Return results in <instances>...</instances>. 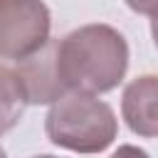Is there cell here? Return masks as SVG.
Segmentation results:
<instances>
[{
    "instance_id": "cell-1",
    "label": "cell",
    "mask_w": 158,
    "mask_h": 158,
    "mask_svg": "<svg viewBox=\"0 0 158 158\" xmlns=\"http://www.w3.org/2000/svg\"><path fill=\"white\" fill-rule=\"evenodd\" d=\"M128 69L126 37L104 22H91L57 40V72L67 91L106 94Z\"/></svg>"
},
{
    "instance_id": "cell-2",
    "label": "cell",
    "mask_w": 158,
    "mask_h": 158,
    "mask_svg": "<svg viewBox=\"0 0 158 158\" xmlns=\"http://www.w3.org/2000/svg\"><path fill=\"white\" fill-rule=\"evenodd\" d=\"M47 138L74 153H101L118 133V118L114 109L94 94L67 91L62 94L44 116Z\"/></svg>"
},
{
    "instance_id": "cell-3",
    "label": "cell",
    "mask_w": 158,
    "mask_h": 158,
    "mask_svg": "<svg viewBox=\"0 0 158 158\" xmlns=\"http://www.w3.org/2000/svg\"><path fill=\"white\" fill-rule=\"evenodd\" d=\"M52 15L42 0H0V57L22 62L49 42Z\"/></svg>"
},
{
    "instance_id": "cell-4",
    "label": "cell",
    "mask_w": 158,
    "mask_h": 158,
    "mask_svg": "<svg viewBox=\"0 0 158 158\" xmlns=\"http://www.w3.org/2000/svg\"><path fill=\"white\" fill-rule=\"evenodd\" d=\"M17 74L22 79L27 104H54L62 94H67L57 72V40L52 37L40 52L17 62Z\"/></svg>"
},
{
    "instance_id": "cell-5",
    "label": "cell",
    "mask_w": 158,
    "mask_h": 158,
    "mask_svg": "<svg viewBox=\"0 0 158 158\" xmlns=\"http://www.w3.org/2000/svg\"><path fill=\"white\" fill-rule=\"evenodd\" d=\"M121 116L136 136L158 138V74H141L126 84Z\"/></svg>"
},
{
    "instance_id": "cell-6",
    "label": "cell",
    "mask_w": 158,
    "mask_h": 158,
    "mask_svg": "<svg viewBox=\"0 0 158 158\" xmlns=\"http://www.w3.org/2000/svg\"><path fill=\"white\" fill-rule=\"evenodd\" d=\"M27 106V94L17 69L0 64V136L12 131Z\"/></svg>"
},
{
    "instance_id": "cell-7",
    "label": "cell",
    "mask_w": 158,
    "mask_h": 158,
    "mask_svg": "<svg viewBox=\"0 0 158 158\" xmlns=\"http://www.w3.org/2000/svg\"><path fill=\"white\" fill-rule=\"evenodd\" d=\"M123 2L138 15H148V17L158 15V0H123Z\"/></svg>"
},
{
    "instance_id": "cell-8",
    "label": "cell",
    "mask_w": 158,
    "mask_h": 158,
    "mask_svg": "<svg viewBox=\"0 0 158 158\" xmlns=\"http://www.w3.org/2000/svg\"><path fill=\"white\" fill-rule=\"evenodd\" d=\"M111 158H151L143 148H138V146H131V143H123V146H118L114 153H111Z\"/></svg>"
},
{
    "instance_id": "cell-9",
    "label": "cell",
    "mask_w": 158,
    "mask_h": 158,
    "mask_svg": "<svg viewBox=\"0 0 158 158\" xmlns=\"http://www.w3.org/2000/svg\"><path fill=\"white\" fill-rule=\"evenodd\" d=\"M151 35H153V44H156V49H158V15L151 17Z\"/></svg>"
},
{
    "instance_id": "cell-10",
    "label": "cell",
    "mask_w": 158,
    "mask_h": 158,
    "mask_svg": "<svg viewBox=\"0 0 158 158\" xmlns=\"http://www.w3.org/2000/svg\"><path fill=\"white\" fill-rule=\"evenodd\" d=\"M0 158H7V153H5V148L0 146Z\"/></svg>"
},
{
    "instance_id": "cell-11",
    "label": "cell",
    "mask_w": 158,
    "mask_h": 158,
    "mask_svg": "<svg viewBox=\"0 0 158 158\" xmlns=\"http://www.w3.org/2000/svg\"><path fill=\"white\" fill-rule=\"evenodd\" d=\"M35 158H59V156H47V153H44V156H35Z\"/></svg>"
}]
</instances>
